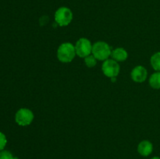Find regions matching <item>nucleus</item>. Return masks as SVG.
<instances>
[{"mask_svg":"<svg viewBox=\"0 0 160 159\" xmlns=\"http://www.w3.org/2000/svg\"><path fill=\"white\" fill-rule=\"evenodd\" d=\"M73 18V12L67 6H61L58 8L54 14L55 21L59 26H68L72 22Z\"/></svg>","mask_w":160,"mask_h":159,"instance_id":"nucleus-3","label":"nucleus"},{"mask_svg":"<svg viewBox=\"0 0 160 159\" xmlns=\"http://www.w3.org/2000/svg\"><path fill=\"white\" fill-rule=\"evenodd\" d=\"M112 48L106 41H98L95 42L92 46V54L98 59V61H105L111 57Z\"/></svg>","mask_w":160,"mask_h":159,"instance_id":"nucleus-2","label":"nucleus"},{"mask_svg":"<svg viewBox=\"0 0 160 159\" xmlns=\"http://www.w3.org/2000/svg\"><path fill=\"white\" fill-rule=\"evenodd\" d=\"M7 144V138L3 132H0V151L5 149Z\"/></svg>","mask_w":160,"mask_h":159,"instance_id":"nucleus-14","label":"nucleus"},{"mask_svg":"<svg viewBox=\"0 0 160 159\" xmlns=\"http://www.w3.org/2000/svg\"><path fill=\"white\" fill-rule=\"evenodd\" d=\"M74 46L77 56L84 59L92 54L93 44L87 37H81L77 41Z\"/></svg>","mask_w":160,"mask_h":159,"instance_id":"nucleus-6","label":"nucleus"},{"mask_svg":"<svg viewBox=\"0 0 160 159\" xmlns=\"http://www.w3.org/2000/svg\"><path fill=\"white\" fill-rule=\"evenodd\" d=\"M128 52L125 48L122 47H118L112 50L111 53V59L113 60L117 61V62H124L128 59Z\"/></svg>","mask_w":160,"mask_h":159,"instance_id":"nucleus-9","label":"nucleus"},{"mask_svg":"<svg viewBox=\"0 0 160 159\" xmlns=\"http://www.w3.org/2000/svg\"><path fill=\"white\" fill-rule=\"evenodd\" d=\"M131 80L135 83L141 84L145 82L148 78V70L142 65H136L131 70Z\"/></svg>","mask_w":160,"mask_h":159,"instance_id":"nucleus-7","label":"nucleus"},{"mask_svg":"<svg viewBox=\"0 0 160 159\" xmlns=\"http://www.w3.org/2000/svg\"><path fill=\"white\" fill-rule=\"evenodd\" d=\"M34 112L28 108H21L15 114V122L20 126H30L34 121Z\"/></svg>","mask_w":160,"mask_h":159,"instance_id":"nucleus-4","label":"nucleus"},{"mask_svg":"<svg viewBox=\"0 0 160 159\" xmlns=\"http://www.w3.org/2000/svg\"><path fill=\"white\" fill-rule=\"evenodd\" d=\"M148 84L152 88L155 90H159L160 89V72L155 71L150 76L148 80Z\"/></svg>","mask_w":160,"mask_h":159,"instance_id":"nucleus-10","label":"nucleus"},{"mask_svg":"<svg viewBox=\"0 0 160 159\" xmlns=\"http://www.w3.org/2000/svg\"><path fill=\"white\" fill-rule=\"evenodd\" d=\"M84 62L85 64V65L88 68H94L95 65H97V62H98V59L95 57L92 54H91L90 55L87 56L84 59Z\"/></svg>","mask_w":160,"mask_h":159,"instance_id":"nucleus-12","label":"nucleus"},{"mask_svg":"<svg viewBox=\"0 0 160 159\" xmlns=\"http://www.w3.org/2000/svg\"><path fill=\"white\" fill-rule=\"evenodd\" d=\"M56 56L58 60L62 63L71 62L77 56L75 46L71 42H63L57 48Z\"/></svg>","mask_w":160,"mask_h":159,"instance_id":"nucleus-1","label":"nucleus"},{"mask_svg":"<svg viewBox=\"0 0 160 159\" xmlns=\"http://www.w3.org/2000/svg\"><path fill=\"white\" fill-rule=\"evenodd\" d=\"M150 64L153 70L156 72H160V51L154 53L150 58Z\"/></svg>","mask_w":160,"mask_h":159,"instance_id":"nucleus-11","label":"nucleus"},{"mask_svg":"<svg viewBox=\"0 0 160 159\" xmlns=\"http://www.w3.org/2000/svg\"><path fill=\"white\" fill-rule=\"evenodd\" d=\"M151 159H160V157H159V156H155V157H152Z\"/></svg>","mask_w":160,"mask_h":159,"instance_id":"nucleus-15","label":"nucleus"},{"mask_svg":"<svg viewBox=\"0 0 160 159\" xmlns=\"http://www.w3.org/2000/svg\"><path fill=\"white\" fill-rule=\"evenodd\" d=\"M102 71L106 77L114 80L120 73V64L117 61L109 58L103 61L102 65Z\"/></svg>","mask_w":160,"mask_h":159,"instance_id":"nucleus-5","label":"nucleus"},{"mask_svg":"<svg viewBox=\"0 0 160 159\" xmlns=\"http://www.w3.org/2000/svg\"><path fill=\"white\" fill-rule=\"evenodd\" d=\"M138 154L142 157H148L153 152V144L148 140H142L137 147Z\"/></svg>","mask_w":160,"mask_h":159,"instance_id":"nucleus-8","label":"nucleus"},{"mask_svg":"<svg viewBox=\"0 0 160 159\" xmlns=\"http://www.w3.org/2000/svg\"><path fill=\"white\" fill-rule=\"evenodd\" d=\"M14 156L12 153L7 150H2L0 151V159H12Z\"/></svg>","mask_w":160,"mask_h":159,"instance_id":"nucleus-13","label":"nucleus"},{"mask_svg":"<svg viewBox=\"0 0 160 159\" xmlns=\"http://www.w3.org/2000/svg\"><path fill=\"white\" fill-rule=\"evenodd\" d=\"M12 159H20V158H19V157H12Z\"/></svg>","mask_w":160,"mask_h":159,"instance_id":"nucleus-16","label":"nucleus"}]
</instances>
